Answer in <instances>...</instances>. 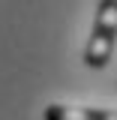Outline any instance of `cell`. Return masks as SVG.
<instances>
[{
  "mask_svg": "<svg viewBox=\"0 0 117 120\" xmlns=\"http://www.w3.org/2000/svg\"><path fill=\"white\" fill-rule=\"evenodd\" d=\"M114 42H117V0H99L93 33H90L87 51H84V63L90 69L108 66L111 51H114Z\"/></svg>",
  "mask_w": 117,
  "mask_h": 120,
  "instance_id": "obj_1",
  "label": "cell"
},
{
  "mask_svg": "<svg viewBox=\"0 0 117 120\" xmlns=\"http://www.w3.org/2000/svg\"><path fill=\"white\" fill-rule=\"evenodd\" d=\"M45 120H117V111L99 108H72V105H48Z\"/></svg>",
  "mask_w": 117,
  "mask_h": 120,
  "instance_id": "obj_2",
  "label": "cell"
}]
</instances>
